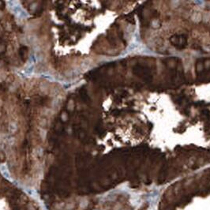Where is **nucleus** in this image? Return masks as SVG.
Listing matches in <instances>:
<instances>
[{"mask_svg": "<svg viewBox=\"0 0 210 210\" xmlns=\"http://www.w3.org/2000/svg\"><path fill=\"white\" fill-rule=\"evenodd\" d=\"M202 20V14L199 11L194 12L191 15V21L194 23H198Z\"/></svg>", "mask_w": 210, "mask_h": 210, "instance_id": "nucleus-1", "label": "nucleus"}, {"mask_svg": "<svg viewBox=\"0 0 210 210\" xmlns=\"http://www.w3.org/2000/svg\"><path fill=\"white\" fill-rule=\"evenodd\" d=\"M202 20L205 22H209L210 21V12L206 11L205 12L204 14H202Z\"/></svg>", "mask_w": 210, "mask_h": 210, "instance_id": "nucleus-2", "label": "nucleus"}]
</instances>
